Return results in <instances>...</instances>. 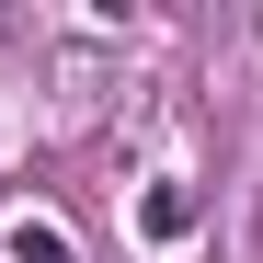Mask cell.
<instances>
[{"label": "cell", "mask_w": 263, "mask_h": 263, "mask_svg": "<svg viewBox=\"0 0 263 263\" xmlns=\"http://www.w3.org/2000/svg\"><path fill=\"white\" fill-rule=\"evenodd\" d=\"M0 252H12V263H80L69 229H58V217H34V206H23V217H0Z\"/></svg>", "instance_id": "cell-2"}, {"label": "cell", "mask_w": 263, "mask_h": 263, "mask_svg": "<svg viewBox=\"0 0 263 263\" xmlns=\"http://www.w3.org/2000/svg\"><path fill=\"white\" fill-rule=\"evenodd\" d=\"M195 217H206L195 183H149V195H138V229H149V240H195Z\"/></svg>", "instance_id": "cell-1"}]
</instances>
